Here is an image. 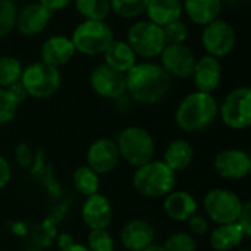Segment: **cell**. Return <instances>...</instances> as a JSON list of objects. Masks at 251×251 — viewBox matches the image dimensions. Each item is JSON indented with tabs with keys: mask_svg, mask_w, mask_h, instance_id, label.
<instances>
[{
	"mask_svg": "<svg viewBox=\"0 0 251 251\" xmlns=\"http://www.w3.org/2000/svg\"><path fill=\"white\" fill-rule=\"evenodd\" d=\"M225 126L233 130L251 127V87L233 89L219 108Z\"/></svg>",
	"mask_w": 251,
	"mask_h": 251,
	"instance_id": "cell-9",
	"label": "cell"
},
{
	"mask_svg": "<svg viewBox=\"0 0 251 251\" xmlns=\"http://www.w3.org/2000/svg\"><path fill=\"white\" fill-rule=\"evenodd\" d=\"M115 144L120 152V158L135 169L154 160L155 141L152 135L141 126L124 127L118 133Z\"/></svg>",
	"mask_w": 251,
	"mask_h": 251,
	"instance_id": "cell-4",
	"label": "cell"
},
{
	"mask_svg": "<svg viewBox=\"0 0 251 251\" xmlns=\"http://www.w3.org/2000/svg\"><path fill=\"white\" fill-rule=\"evenodd\" d=\"M244 202L241 198L225 188H214L204 197L202 207L205 214L216 225H227L239 220Z\"/></svg>",
	"mask_w": 251,
	"mask_h": 251,
	"instance_id": "cell-8",
	"label": "cell"
},
{
	"mask_svg": "<svg viewBox=\"0 0 251 251\" xmlns=\"http://www.w3.org/2000/svg\"><path fill=\"white\" fill-rule=\"evenodd\" d=\"M188 227L191 230V235H204L208 230V222L205 220V217L200 216V214H194L189 220H188Z\"/></svg>",
	"mask_w": 251,
	"mask_h": 251,
	"instance_id": "cell-35",
	"label": "cell"
},
{
	"mask_svg": "<svg viewBox=\"0 0 251 251\" xmlns=\"http://www.w3.org/2000/svg\"><path fill=\"white\" fill-rule=\"evenodd\" d=\"M12 179V167L11 163L3 157L0 155V189H3L9 185Z\"/></svg>",
	"mask_w": 251,
	"mask_h": 251,
	"instance_id": "cell-37",
	"label": "cell"
},
{
	"mask_svg": "<svg viewBox=\"0 0 251 251\" xmlns=\"http://www.w3.org/2000/svg\"><path fill=\"white\" fill-rule=\"evenodd\" d=\"M238 223L241 225L245 236H250L251 238V200L247 201L242 205V211H241V216H239Z\"/></svg>",
	"mask_w": 251,
	"mask_h": 251,
	"instance_id": "cell-36",
	"label": "cell"
},
{
	"mask_svg": "<svg viewBox=\"0 0 251 251\" xmlns=\"http://www.w3.org/2000/svg\"><path fill=\"white\" fill-rule=\"evenodd\" d=\"M244 230L238 222L217 225L210 233V245L214 251H230L244 241Z\"/></svg>",
	"mask_w": 251,
	"mask_h": 251,
	"instance_id": "cell-24",
	"label": "cell"
},
{
	"mask_svg": "<svg viewBox=\"0 0 251 251\" xmlns=\"http://www.w3.org/2000/svg\"><path fill=\"white\" fill-rule=\"evenodd\" d=\"M89 83L92 90L103 99L118 100L126 96V74L109 68L103 62L92 68Z\"/></svg>",
	"mask_w": 251,
	"mask_h": 251,
	"instance_id": "cell-11",
	"label": "cell"
},
{
	"mask_svg": "<svg viewBox=\"0 0 251 251\" xmlns=\"http://www.w3.org/2000/svg\"><path fill=\"white\" fill-rule=\"evenodd\" d=\"M24 71L23 62L15 56H0V89H9L21 81Z\"/></svg>",
	"mask_w": 251,
	"mask_h": 251,
	"instance_id": "cell-28",
	"label": "cell"
},
{
	"mask_svg": "<svg viewBox=\"0 0 251 251\" xmlns=\"http://www.w3.org/2000/svg\"><path fill=\"white\" fill-rule=\"evenodd\" d=\"M160 65L170 75V78H189L192 75L197 58L189 46L166 45L160 55Z\"/></svg>",
	"mask_w": 251,
	"mask_h": 251,
	"instance_id": "cell-12",
	"label": "cell"
},
{
	"mask_svg": "<svg viewBox=\"0 0 251 251\" xmlns=\"http://www.w3.org/2000/svg\"><path fill=\"white\" fill-rule=\"evenodd\" d=\"M155 229L144 219H132L126 222L120 232L121 245L127 251H142L154 244Z\"/></svg>",
	"mask_w": 251,
	"mask_h": 251,
	"instance_id": "cell-16",
	"label": "cell"
},
{
	"mask_svg": "<svg viewBox=\"0 0 251 251\" xmlns=\"http://www.w3.org/2000/svg\"><path fill=\"white\" fill-rule=\"evenodd\" d=\"M142 251H164V248H163V245L152 244V245H150L148 248H145V250H142Z\"/></svg>",
	"mask_w": 251,
	"mask_h": 251,
	"instance_id": "cell-42",
	"label": "cell"
},
{
	"mask_svg": "<svg viewBox=\"0 0 251 251\" xmlns=\"http://www.w3.org/2000/svg\"><path fill=\"white\" fill-rule=\"evenodd\" d=\"M213 167L220 177L226 180H239L250 175L251 155L236 148L223 150L214 157Z\"/></svg>",
	"mask_w": 251,
	"mask_h": 251,
	"instance_id": "cell-14",
	"label": "cell"
},
{
	"mask_svg": "<svg viewBox=\"0 0 251 251\" xmlns=\"http://www.w3.org/2000/svg\"><path fill=\"white\" fill-rule=\"evenodd\" d=\"M87 248L90 251H114L115 242L108 229L90 230L87 235Z\"/></svg>",
	"mask_w": 251,
	"mask_h": 251,
	"instance_id": "cell-32",
	"label": "cell"
},
{
	"mask_svg": "<svg viewBox=\"0 0 251 251\" xmlns=\"http://www.w3.org/2000/svg\"><path fill=\"white\" fill-rule=\"evenodd\" d=\"M74 242H75V241H74V238H73L70 233H61V235L58 236V245H59L61 250L68 248V247L73 245Z\"/></svg>",
	"mask_w": 251,
	"mask_h": 251,
	"instance_id": "cell-40",
	"label": "cell"
},
{
	"mask_svg": "<svg viewBox=\"0 0 251 251\" xmlns=\"http://www.w3.org/2000/svg\"><path fill=\"white\" fill-rule=\"evenodd\" d=\"M191 77L198 92L211 95L222 81V64L217 58L204 55L197 59Z\"/></svg>",
	"mask_w": 251,
	"mask_h": 251,
	"instance_id": "cell-18",
	"label": "cell"
},
{
	"mask_svg": "<svg viewBox=\"0 0 251 251\" xmlns=\"http://www.w3.org/2000/svg\"><path fill=\"white\" fill-rule=\"evenodd\" d=\"M164 213L175 222H188L197 214L198 204L194 195L186 191H172L163 201Z\"/></svg>",
	"mask_w": 251,
	"mask_h": 251,
	"instance_id": "cell-20",
	"label": "cell"
},
{
	"mask_svg": "<svg viewBox=\"0 0 251 251\" xmlns=\"http://www.w3.org/2000/svg\"><path fill=\"white\" fill-rule=\"evenodd\" d=\"M163 34L166 45H183L188 39V25L183 21H175L166 27H163Z\"/></svg>",
	"mask_w": 251,
	"mask_h": 251,
	"instance_id": "cell-34",
	"label": "cell"
},
{
	"mask_svg": "<svg viewBox=\"0 0 251 251\" xmlns=\"http://www.w3.org/2000/svg\"><path fill=\"white\" fill-rule=\"evenodd\" d=\"M77 12L90 21H105L111 15V0H73Z\"/></svg>",
	"mask_w": 251,
	"mask_h": 251,
	"instance_id": "cell-27",
	"label": "cell"
},
{
	"mask_svg": "<svg viewBox=\"0 0 251 251\" xmlns=\"http://www.w3.org/2000/svg\"><path fill=\"white\" fill-rule=\"evenodd\" d=\"M81 219L90 230L108 229L112 222V205L102 194L87 197L81 207Z\"/></svg>",
	"mask_w": 251,
	"mask_h": 251,
	"instance_id": "cell-17",
	"label": "cell"
},
{
	"mask_svg": "<svg viewBox=\"0 0 251 251\" xmlns=\"http://www.w3.org/2000/svg\"><path fill=\"white\" fill-rule=\"evenodd\" d=\"M236 42L235 30L233 27L223 21V20H216L207 25H204L201 31V43L207 55L213 58H225L227 56Z\"/></svg>",
	"mask_w": 251,
	"mask_h": 251,
	"instance_id": "cell-10",
	"label": "cell"
},
{
	"mask_svg": "<svg viewBox=\"0 0 251 251\" xmlns=\"http://www.w3.org/2000/svg\"><path fill=\"white\" fill-rule=\"evenodd\" d=\"M145 14L148 21L163 28L182 18L183 3L182 0H150Z\"/></svg>",
	"mask_w": 251,
	"mask_h": 251,
	"instance_id": "cell-22",
	"label": "cell"
},
{
	"mask_svg": "<svg viewBox=\"0 0 251 251\" xmlns=\"http://www.w3.org/2000/svg\"><path fill=\"white\" fill-rule=\"evenodd\" d=\"M250 175H251V167H250Z\"/></svg>",
	"mask_w": 251,
	"mask_h": 251,
	"instance_id": "cell-44",
	"label": "cell"
},
{
	"mask_svg": "<svg viewBox=\"0 0 251 251\" xmlns=\"http://www.w3.org/2000/svg\"><path fill=\"white\" fill-rule=\"evenodd\" d=\"M71 42L75 48V52L86 56L103 55L108 46L115 40L112 27L106 21H90L84 20L80 23L73 34Z\"/></svg>",
	"mask_w": 251,
	"mask_h": 251,
	"instance_id": "cell-5",
	"label": "cell"
},
{
	"mask_svg": "<svg viewBox=\"0 0 251 251\" xmlns=\"http://www.w3.org/2000/svg\"><path fill=\"white\" fill-rule=\"evenodd\" d=\"M163 161L175 173L182 172V170L188 169L191 166V163L194 161V148L185 139H175L166 147Z\"/></svg>",
	"mask_w": 251,
	"mask_h": 251,
	"instance_id": "cell-25",
	"label": "cell"
},
{
	"mask_svg": "<svg viewBox=\"0 0 251 251\" xmlns=\"http://www.w3.org/2000/svg\"><path fill=\"white\" fill-rule=\"evenodd\" d=\"M132 183L145 198H164L175 191L176 173L163 160H152L135 170Z\"/></svg>",
	"mask_w": 251,
	"mask_h": 251,
	"instance_id": "cell-3",
	"label": "cell"
},
{
	"mask_svg": "<svg viewBox=\"0 0 251 251\" xmlns=\"http://www.w3.org/2000/svg\"><path fill=\"white\" fill-rule=\"evenodd\" d=\"M150 0H111V12L124 20H135L147 12Z\"/></svg>",
	"mask_w": 251,
	"mask_h": 251,
	"instance_id": "cell-29",
	"label": "cell"
},
{
	"mask_svg": "<svg viewBox=\"0 0 251 251\" xmlns=\"http://www.w3.org/2000/svg\"><path fill=\"white\" fill-rule=\"evenodd\" d=\"M172 86L170 75L160 64L138 62L126 74V95L142 105H154L166 98Z\"/></svg>",
	"mask_w": 251,
	"mask_h": 251,
	"instance_id": "cell-1",
	"label": "cell"
},
{
	"mask_svg": "<svg viewBox=\"0 0 251 251\" xmlns=\"http://www.w3.org/2000/svg\"><path fill=\"white\" fill-rule=\"evenodd\" d=\"M126 42L133 49L136 56H141L144 59L158 58L166 48L163 28L148 20L135 21L127 28Z\"/></svg>",
	"mask_w": 251,
	"mask_h": 251,
	"instance_id": "cell-7",
	"label": "cell"
},
{
	"mask_svg": "<svg viewBox=\"0 0 251 251\" xmlns=\"http://www.w3.org/2000/svg\"><path fill=\"white\" fill-rule=\"evenodd\" d=\"M219 115V103L210 93H188L177 105L175 112L176 126L186 133H198L205 130Z\"/></svg>",
	"mask_w": 251,
	"mask_h": 251,
	"instance_id": "cell-2",
	"label": "cell"
},
{
	"mask_svg": "<svg viewBox=\"0 0 251 251\" xmlns=\"http://www.w3.org/2000/svg\"><path fill=\"white\" fill-rule=\"evenodd\" d=\"M18 6L14 0H0V39L8 37L17 30Z\"/></svg>",
	"mask_w": 251,
	"mask_h": 251,
	"instance_id": "cell-30",
	"label": "cell"
},
{
	"mask_svg": "<svg viewBox=\"0 0 251 251\" xmlns=\"http://www.w3.org/2000/svg\"><path fill=\"white\" fill-rule=\"evenodd\" d=\"M183 12L197 25H207L219 20L222 0H182Z\"/></svg>",
	"mask_w": 251,
	"mask_h": 251,
	"instance_id": "cell-23",
	"label": "cell"
},
{
	"mask_svg": "<svg viewBox=\"0 0 251 251\" xmlns=\"http://www.w3.org/2000/svg\"><path fill=\"white\" fill-rule=\"evenodd\" d=\"M18 102L8 89H0V126L11 123L18 111Z\"/></svg>",
	"mask_w": 251,
	"mask_h": 251,
	"instance_id": "cell-33",
	"label": "cell"
},
{
	"mask_svg": "<svg viewBox=\"0 0 251 251\" xmlns=\"http://www.w3.org/2000/svg\"><path fill=\"white\" fill-rule=\"evenodd\" d=\"M53 12L46 9L39 2H31L18 9V20H17V31L25 37H34L42 34L50 20Z\"/></svg>",
	"mask_w": 251,
	"mask_h": 251,
	"instance_id": "cell-15",
	"label": "cell"
},
{
	"mask_svg": "<svg viewBox=\"0 0 251 251\" xmlns=\"http://www.w3.org/2000/svg\"><path fill=\"white\" fill-rule=\"evenodd\" d=\"M102 56L105 65L121 74H127L138 64L136 53L126 40H114Z\"/></svg>",
	"mask_w": 251,
	"mask_h": 251,
	"instance_id": "cell-21",
	"label": "cell"
},
{
	"mask_svg": "<svg viewBox=\"0 0 251 251\" xmlns=\"http://www.w3.org/2000/svg\"><path fill=\"white\" fill-rule=\"evenodd\" d=\"M73 183L77 192L87 198L99 192L100 176L95 173L89 166H80L73 173Z\"/></svg>",
	"mask_w": 251,
	"mask_h": 251,
	"instance_id": "cell-26",
	"label": "cell"
},
{
	"mask_svg": "<svg viewBox=\"0 0 251 251\" xmlns=\"http://www.w3.org/2000/svg\"><path fill=\"white\" fill-rule=\"evenodd\" d=\"M40 5H43L46 9H49L50 12H59V11H64L67 9L73 0H37Z\"/></svg>",
	"mask_w": 251,
	"mask_h": 251,
	"instance_id": "cell-38",
	"label": "cell"
},
{
	"mask_svg": "<svg viewBox=\"0 0 251 251\" xmlns=\"http://www.w3.org/2000/svg\"><path fill=\"white\" fill-rule=\"evenodd\" d=\"M15 154H17V161H18L23 167H28V166H30L33 155H31L30 148H28L25 144L18 145L17 150H15Z\"/></svg>",
	"mask_w": 251,
	"mask_h": 251,
	"instance_id": "cell-39",
	"label": "cell"
},
{
	"mask_svg": "<svg viewBox=\"0 0 251 251\" xmlns=\"http://www.w3.org/2000/svg\"><path fill=\"white\" fill-rule=\"evenodd\" d=\"M27 95L36 99H49L56 95L61 87L62 77L58 68L36 61L24 67L21 81Z\"/></svg>",
	"mask_w": 251,
	"mask_h": 251,
	"instance_id": "cell-6",
	"label": "cell"
},
{
	"mask_svg": "<svg viewBox=\"0 0 251 251\" xmlns=\"http://www.w3.org/2000/svg\"><path fill=\"white\" fill-rule=\"evenodd\" d=\"M238 251H251V250H245V248H244V250H238Z\"/></svg>",
	"mask_w": 251,
	"mask_h": 251,
	"instance_id": "cell-43",
	"label": "cell"
},
{
	"mask_svg": "<svg viewBox=\"0 0 251 251\" xmlns=\"http://www.w3.org/2000/svg\"><path fill=\"white\" fill-rule=\"evenodd\" d=\"M120 160L117 144L109 138H99L93 141L86 152V166H89L99 176L114 172Z\"/></svg>",
	"mask_w": 251,
	"mask_h": 251,
	"instance_id": "cell-13",
	"label": "cell"
},
{
	"mask_svg": "<svg viewBox=\"0 0 251 251\" xmlns=\"http://www.w3.org/2000/svg\"><path fill=\"white\" fill-rule=\"evenodd\" d=\"M163 248L164 251H197L198 244L194 235L188 232H176L166 239Z\"/></svg>",
	"mask_w": 251,
	"mask_h": 251,
	"instance_id": "cell-31",
	"label": "cell"
},
{
	"mask_svg": "<svg viewBox=\"0 0 251 251\" xmlns=\"http://www.w3.org/2000/svg\"><path fill=\"white\" fill-rule=\"evenodd\" d=\"M61 251H90V250H89V248H87V245H84V244L74 242L73 245H70L68 248H64V250H61Z\"/></svg>",
	"mask_w": 251,
	"mask_h": 251,
	"instance_id": "cell-41",
	"label": "cell"
},
{
	"mask_svg": "<svg viewBox=\"0 0 251 251\" xmlns=\"http://www.w3.org/2000/svg\"><path fill=\"white\" fill-rule=\"evenodd\" d=\"M75 48L68 36H52L45 40L40 49V61L59 70L75 56Z\"/></svg>",
	"mask_w": 251,
	"mask_h": 251,
	"instance_id": "cell-19",
	"label": "cell"
}]
</instances>
